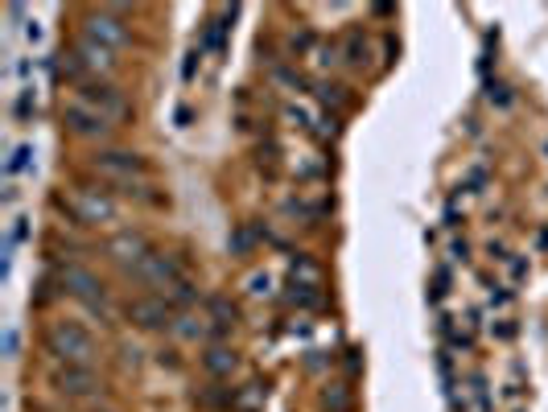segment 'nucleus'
Listing matches in <instances>:
<instances>
[{
    "instance_id": "2eb2a0df",
    "label": "nucleus",
    "mask_w": 548,
    "mask_h": 412,
    "mask_svg": "<svg viewBox=\"0 0 548 412\" xmlns=\"http://www.w3.org/2000/svg\"><path fill=\"white\" fill-rule=\"evenodd\" d=\"M17 351H21V334H17V326H9L5 330V359H17Z\"/></svg>"
},
{
    "instance_id": "4468645a",
    "label": "nucleus",
    "mask_w": 548,
    "mask_h": 412,
    "mask_svg": "<svg viewBox=\"0 0 548 412\" xmlns=\"http://www.w3.org/2000/svg\"><path fill=\"white\" fill-rule=\"evenodd\" d=\"M318 99H322V103H334V108H347V103H351L347 87H338V83H322V87H318Z\"/></svg>"
},
{
    "instance_id": "6e6552de",
    "label": "nucleus",
    "mask_w": 548,
    "mask_h": 412,
    "mask_svg": "<svg viewBox=\"0 0 548 412\" xmlns=\"http://www.w3.org/2000/svg\"><path fill=\"white\" fill-rule=\"evenodd\" d=\"M124 318L136 326V330H169L174 326V305L165 297H153V293H141V297H128L124 301Z\"/></svg>"
},
{
    "instance_id": "f8f14e48",
    "label": "nucleus",
    "mask_w": 548,
    "mask_h": 412,
    "mask_svg": "<svg viewBox=\"0 0 548 412\" xmlns=\"http://www.w3.org/2000/svg\"><path fill=\"white\" fill-rule=\"evenodd\" d=\"M367 54H371V46H367L363 33L355 29V33H351V42H347V62H351V66H367Z\"/></svg>"
},
{
    "instance_id": "0eeeda50",
    "label": "nucleus",
    "mask_w": 548,
    "mask_h": 412,
    "mask_svg": "<svg viewBox=\"0 0 548 412\" xmlns=\"http://www.w3.org/2000/svg\"><path fill=\"white\" fill-rule=\"evenodd\" d=\"M50 388L66 400H91L99 396L104 380L95 375V367H83V363H54L50 367Z\"/></svg>"
},
{
    "instance_id": "20e7f679",
    "label": "nucleus",
    "mask_w": 548,
    "mask_h": 412,
    "mask_svg": "<svg viewBox=\"0 0 548 412\" xmlns=\"http://www.w3.org/2000/svg\"><path fill=\"white\" fill-rule=\"evenodd\" d=\"M62 128L71 132V136H79V141H91V145H104L108 149V141H112V132H116V124L108 120V116H99L91 103H83V99H66L62 103Z\"/></svg>"
},
{
    "instance_id": "dca6fc26",
    "label": "nucleus",
    "mask_w": 548,
    "mask_h": 412,
    "mask_svg": "<svg viewBox=\"0 0 548 412\" xmlns=\"http://www.w3.org/2000/svg\"><path fill=\"white\" fill-rule=\"evenodd\" d=\"M491 103H499V108H507V103H511V91L499 83V87H491Z\"/></svg>"
},
{
    "instance_id": "423d86ee",
    "label": "nucleus",
    "mask_w": 548,
    "mask_h": 412,
    "mask_svg": "<svg viewBox=\"0 0 548 412\" xmlns=\"http://www.w3.org/2000/svg\"><path fill=\"white\" fill-rule=\"evenodd\" d=\"M75 99L91 103V108H95L99 116H108L116 128L132 116V103H128V95H124L116 83H108V79H87L83 87H75Z\"/></svg>"
},
{
    "instance_id": "f03ea898",
    "label": "nucleus",
    "mask_w": 548,
    "mask_h": 412,
    "mask_svg": "<svg viewBox=\"0 0 548 412\" xmlns=\"http://www.w3.org/2000/svg\"><path fill=\"white\" fill-rule=\"evenodd\" d=\"M46 351L54 355V363H83V367H95V355H99V342L91 334L87 322L79 318H54L42 334Z\"/></svg>"
},
{
    "instance_id": "9b49d317",
    "label": "nucleus",
    "mask_w": 548,
    "mask_h": 412,
    "mask_svg": "<svg viewBox=\"0 0 548 412\" xmlns=\"http://www.w3.org/2000/svg\"><path fill=\"white\" fill-rule=\"evenodd\" d=\"M202 363H207L211 375H231V371H235V355L223 351V347H211L207 355H202Z\"/></svg>"
},
{
    "instance_id": "7ed1b4c3",
    "label": "nucleus",
    "mask_w": 548,
    "mask_h": 412,
    "mask_svg": "<svg viewBox=\"0 0 548 412\" xmlns=\"http://www.w3.org/2000/svg\"><path fill=\"white\" fill-rule=\"evenodd\" d=\"M58 202H62V211L83 227H108L120 219V202L104 186H71Z\"/></svg>"
},
{
    "instance_id": "ddd939ff",
    "label": "nucleus",
    "mask_w": 548,
    "mask_h": 412,
    "mask_svg": "<svg viewBox=\"0 0 548 412\" xmlns=\"http://www.w3.org/2000/svg\"><path fill=\"white\" fill-rule=\"evenodd\" d=\"M211 322H215L219 330H227V326L235 322V305L223 301V297H215V301H211Z\"/></svg>"
},
{
    "instance_id": "39448f33",
    "label": "nucleus",
    "mask_w": 548,
    "mask_h": 412,
    "mask_svg": "<svg viewBox=\"0 0 548 412\" xmlns=\"http://www.w3.org/2000/svg\"><path fill=\"white\" fill-rule=\"evenodd\" d=\"M58 285H62L66 297H75L79 305H87L91 314H104V309H108L104 285H99V277L91 268H83V264H62L58 268Z\"/></svg>"
},
{
    "instance_id": "9d476101",
    "label": "nucleus",
    "mask_w": 548,
    "mask_h": 412,
    "mask_svg": "<svg viewBox=\"0 0 548 412\" xmlns=\"http://www.w3.org/2000/svg\"><path fill=\"white\" fill-rule=\"evenodd\" d=\"M149 252H153V248H149V239H145L141 231H120V235L112 239V244H108V256H112L124 272H132V268L141 264Z\"/></svg>"
},
{
    "instance_id": "1a4fd4ad",
    "label": "nucleus",
    "mask_w": 548,
    "mask_h": 412,
    "mask_svg": "<svg viewBox=\"0 0 548 412\" xmlns=\"http://www.w3.org/2000/svg\"><path fill=\"white\" fill-rule=\"evenodd\" d=\"M83 38H91V42H99V46H108V50L120 54L132 42V33H128V25L112 9H95V13L83 17Z\"/></svg>"
},
{
    "instance_id": "f257e3e1",
    "label": "nucleus",
    "mask_w": 548,
    "mask_h": 412,
    "mask_svg": "<svg viewBox=\"0 0 548 412\" xmlns=\"http://www.w3.org/2000/svg\"><path fill=\"white\" fill-rule=\"evenodd\" d=\"M91 174L104 182V186H120L124 194H145L149 190V161L141 153H132V149H95L91 153Z\"/></svg>"
}]
</instances>
